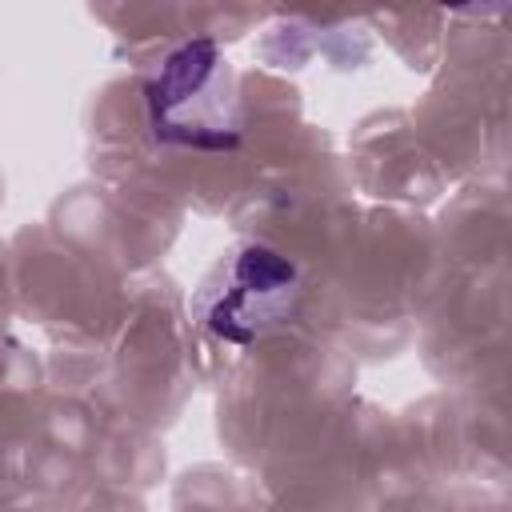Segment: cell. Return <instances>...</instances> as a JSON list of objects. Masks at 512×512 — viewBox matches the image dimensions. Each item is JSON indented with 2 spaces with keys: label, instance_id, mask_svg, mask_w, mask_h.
Returning <instances> with one entry per match:
<instances>
[{
  "label": "cell",
  "instance_id": "cell-1",
  "mask_svg": "<svg viewBox=\"0 0 512 512\" xmlns=\"http://www.w3.org/2000/svg\"><path fill=\"white\" fill-rule=\"evenodd\" d=\"M152 136L200 152H224L240 144V96L224 52L212 36L172 48L144 84Z\"/></svg>",
  "mask_w": 512,
  "mask_h": 512
},
{
  "label": "cell",
  "instance_id": "cell-2",
  "mask_svg": "<svg viewBox=\"0 0 512 512\" xmlns=\"http://www.w3.org/2000/svg\"><path fill=\"white\" fill-rule=\"evenodd\" d=\"M300 308V272L268 244L232 248L192 300L196 320L224 344L248 348L284 328Z\"/></svg>",
  "mask_w": 512,
  "mask_h": 512
}]
</instances>
